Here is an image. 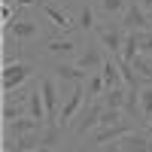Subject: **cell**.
Wrapping results in <instances>:
<instances>
[{"label":"cell","mask_w":152,"mask_h":152,"mask_svg":"<svg viewBox=\"0 0 152 152\" xmlns=\"http://www.w3.org/2000/svg\"><path fill=\"white\" fill-rule=\"evenodd\" d=\"M85 37H91V34H85ZM85 37H82V31L79 34L73 31V34H64V37H49L46 40V55L55 58V61H76V55L88 43Z\"/></svg>","instance_id":"1"},{"label":"cell","mask_w":152,"mask_h":152,"mask_svg":"<svg viewBox=\"0 0 152 152\" xmlns=\"http://www.w3.org/2000/svg\"><path fill=\"white\" fill-rule=\"evenodd\" d=\"M94 37L100 40V46L107 49V55H122L128 31H125L122 18H107V21H97V28H94Z\"/></svg>","instance_id":"2"},{"label":"cell","mask_w":152,"mask_h":152,"mask_svg":"<svg viewBox=\"0 0 152 152\" xmlns=\"http://www.w3.org/2000/svg\"><path fill=\"white\" fill-rule=\"evenodd\" d=\"M34 73H37V61H15V64H3V73H0V85H3V94L15 91V88L34 82Z\"/></svg>","instance_id":"3"},{"label":"cell","mask_w":152,"mask_h":152,"mask_svg":"<svg viewBox=\"0 0 152 152\" xmlns=\"http://www.w3.org/2000/svg\"><path fill=\"white\" fill-rule=\"evenodd\" d=\"M40 31H43V28H40V18H37L31 9H24V6H18V15L3 28L6 37H15V40H24V43L37 40V37H40Z\"/></svg>","instance_id":"4"},{"label":"cell","mask_w":152,"mask_h":152,"mask_svg":"<svg viewBox=\"0 0 152 152\" xmlns=\"http://www.w3.org/2000/svg\"><path fill=\"white\" fill-rule=\"evenodd\" d=\"M104 100L100 97H88L85 100V107L79 110V116H76V122H73V134L76 137H88L97 125H100V116H104Z\"/></svg>","instance_id":"5"},{"label":"cell","mask_w":152,"mask_h":152,"mask_svg":"<svg viewBox=\"0 0 152 152\" xmlns=\"http://www.w3.org/2000/svg\"><path fill=\"white\" fill-rule=\"evenodd\" d=\"M131 131H140V122L122 119V122H116V125H97V128L88 134V143H94V146H107V143L122 140V137L131 134Z\"/></svg>","instance_id":"6"},{"label":"cell","mask_w":152,"mask_h":152,"mask_svg":"<svg viewBox=\"0 0 152 152\" xmlns=\"http://www.w3.org/2000/svg\"><path fill=\"white\" fill-rule=\"evenodd\" d=\"M73 64H79V67L88 70V73H100V70H104V64H107V49L100 46V40H97L94 34H91V40L82 46V52L76 55Z\"/></svg>","instance_id":"7"},{"label":"cell","mask_w":152,"mask_h":152,"mask_svg":"<svg viewBox=\"0 0 152 152\" xmlns=\"http://www.w3.org/2000/svg\"><path fill=\"white\" fill-rule=\"evenodd\" d=\"M85 100H88V91H85V82H73V91L70 97L61 104V113H58V128H64L67 131V125L79 116V110L85 107Z\"/></svg>","instance_id":"8"},{"label":"cell","mask_w":152,"mask_h":152,"mask_svg":"<svg viewBox=\"0 0 152 152\" xmlns=\"http://www.w3.org/2000/svg\"><path fill=\"white\" fill-rule=\"evenodd\" d=\"M40 91L46 100V113H49V125H58V113H61V94H58V85H55V76H40Z\"/></svg>","instance_id":"9"},{"label":"cell","mask_w":152,"mask_h":152,"mask_svg":"<svg viewBox=\"0 0 152 152\" xmlns=\"http://www.w3.org/2000/svg\"><path fill=\"white\" fill-rule=\"evenodd\" d=\"M122 24H125V31H152L149 12L137 3V0L128 3V9H125V15H122Z\"/></svg>","instance_id":"10"},{"label":"cell","mask_w":152,"mask_h":152,"mask_svg":"<svg viewBox=\"0 0 152 152\" xmlns=\"http://www.w3.org/2000/svg\"><path fill=\"white\" fill-rule=\"evenodd\" d=\"M49 73H52L55 79H61V82H85L88 76H91L88 70H82L79 64H73V61H55Z\"/></svg>","instance_id":"11"},{"label":"cell","mask_w":152,"mask_h":152,"mask_svg":"<svg viewBox=\"0 0 152 152\" xmlns=\"http://www.w3.org/2000/svg\"><path fill=\"white\" fill-rule=\"evenodd\" d=\"M15 61H31V49L24 40L3 34V64H15Z\"/></svg>","instance_id":"12"},{"label":"cell","mask_w":152,"mask_h":152,"mask_svg":"<svg viewBox=\"0 0 152 152\" xmlns=\"http://www.w3.org/2000/svg\"><path fill=\"white\" fill-rule=\"evenodd\" d=\"M46 122H37L34 116H21L15 122H6L3 125V137H24V134H34V131H43Z\"/></svg>","instance_id":"13"},{"label":"cell","mask_w":152,"mask_h":152,"mask_svg":"<svg viewBox=\"0 0 152 152\" xmlns=\"http://www.w3.org/2000/svg\"><path fill=\"white\" fill-rule=\"evenodd\" d=\"M122 152H152V137L146 131H131L122 140H116Z\"/></svg>","instance_id":"14"},{"label":"cell","mask_w":152,"mask_h":152,"mask_svg":"<svg viewBox=\"0 0 152 152\" xmlns=\"http://www.w3.org/2000/svg\"><path fill=\"white\" fill-rule=\"evenodd\" d=\"M125 116H128L131 122H140V125H146L143 122V113H140V88L137 85H128V97H125Z\"/></svg>","instance_id":"15"},{"label":"cell","mask_w":152,"mask_h":152,"mask_svg":"<svg viewBox=\"0 0 152 152\" xmlns=\"http://www.w3.org/2000/svg\"><path fill=\"white\" fill-rule=\"evenodd\" d=\"M97 28V15H94V9L88 6V3H79V12H76V31H82V34H94Z\"/></svg>","instance_id":"16"},{"label":"cell","mask_w":152,"mask_h":152,"mask_svg":"<svg viewBox=\"0 0 152 152\" xmlns=\"http://www.w3.org/2000/svg\"><path fill=\"white\" fill-rule=\"evenodd\" d=\"M125 97H128V85H116V88H107L100 100H104L107 110H125Z\"/></svg>","instance_id":"17"},{"label":"cell","mask_w":152,"mask_h":152,"mask_svg":"<svg viewBox=\"0 0 152 152\" xmlns=\"http://www.w3.org/2000/svg\"><path fill=\"white\" fill-rule=\"evenodd\" d=\"M131 0H97V9L104 12L107 18H122L125 9H128Z\"/></svg>","instance_id":"18"},{"label":"cell","mask_w":152,"mask_h":152,"mask_svg":"<svg viewBox=\"0 0 152 152\" xmlns=\"http://www.w3.org/2000/svg\"><path fill=\"white\" fill-rule=\"evenodd\" d=\"M104 82H107V88H116V85H125V79H122V70H119V64L113 61V55H107V64H104Z\"/></svg>","instance_id":"19"},{"label":"cell","mask_w":152,"mask_h":152,"mask_svg":"<svg viewBox=\"0 0 152 152\" xmlns=\"http://www.w3.org/2000/svg\"><path fill=\"white\" fill-rule=\"evenodd\" d=\"M21 116H28V104H21V100H3V113H0V119L6 122H15Z\"/></svg>","instance_id":"20"},{"label":"cell","mask_w":152,"mask_h":152,"mask_svg":"<svg viewBox=\"0 0 152 152\" xmlns=\"http://www.w3.org/2000/svg\"><path fill=\"white\" fill-rule=\"evenodd\" d=\"M140 113H143V122L152 119V82L140 85ZM143 128H146V125H143Z\"/></svg>","instance_id":"21"},{"label":"cell","mask_w":152,"mask_h":152,"mask_svg":"<svg viewBox=\"0 0 152 152\" xmlns=\"http://www.w3.org/2000/svg\"><path fill=\"white\" fill-rule=\"evenodd\" d=\"M85 91H88V97H100L107 91V82H104V73H91L85 79Z\"/></svg>","instance_id":"22"},{"label":"cell","mask_w":152,"mask_h":152,"mask_svg":"<svg viewBox=\"0 0 152 152\" xmlns=\"http://www.w3.org/2000/svg\"><path fill=\"white\" fill-rule=\"evenodd\" d=\"M137 55H140V46H137V34L128 31V37H125V49H122V58L125 61H134Z\"/></svg>","instance_id":"23"},{"label":"cell","mask_w":152,"mask_h":152,"mask_svg":"<svg viewBox=\"0 0 152 152\" xmlns=\"http://www.w3.org/2000/svg\"><path fill=\"white\" fill-rule=\"evenodd\" d=\"M137 34V46H140V55H152V31H134Z\"/></svg>","instance_id":"24"},{"label":"cell","mask_w":152,"mask_h":152,"mask_svg":"<svg viewBox=\"0 0 152 152\" xmlns=\"http://www.w3.org/2000/svg\"><path fill=\"white\" fill-rule=\"evenodd\" d=\"M3 3H12V6H24V9H34V6H40V0H3Z\"/></svg>","instance_id":"25"},{"label":"cell","mask_w":152,"mask_h":152,"mask_svg":"<svg viewBox=\"0 0 152 152\" xmlns=\"http://www.w3.org/2000/svg\"><path fill=\"white\" fill-rule=\"evenodd\" d=\"M76 152H104V146H94V143H82V146H76Z\"/></svg>","instance_id":"26"},{"label":"cell","mask_w":152,"mask_h":152,"mask_svg":"<svg viewBox=\"0 0 152 152\" xmlns=\"http://www.w3.org/2000/svg\"><path fill=\"white\" fill-rule=\"evenodd\" d=\"M52 3H58V6H64V9H73V3H76V0H52Z\"/></svg>","instance_id":"27"},{"label":"cell","mask_w":152,"mask_h":152,"mask_svg":"<svg viewBox=\"0 0 152 152\" xmlns=\"http://www.w3.org/2000/svg\"><path fill=\"white\" fill-rule=\"evenodd\" d=\"M104 152H122V149H119V143H107V146H104Z\"/></svg>","instance_id":"28"},{"label":"cell","mask_w":152,"mask_h":152,"mask_svg":"<svg viewBox=\"0 0 152 152\" xmlns=\"http://www.w3.org/2000/svg\"><path fill=\"white\" fill-rule=\"evenodd\" d=\"M137 3H140V6L146 9V12H152V0H137Z\"/></svg>","instance_id":"29"},{"label":"cell","mask_w":152,"mask_h":152,"mask_svg":"<svg viewBox=\"0 0 152 152\" xmlns=\"http://www.w3.org/2000/svg\"><path fill=\"white\" fill-rule=\"evenodd\" d=\"M143 131H146V134H149V137H152V119H149V122H146V128H143Z\"/></svg>","instance_id":"30"},{"label":"cell","mask_w":152,"mask_h":152,"mask_svg":"<svg viewBox=\"0 0 152 152\" xmlns=\"http://www.w3.org/2000/svg\"><path fill=\"white\" fill-rule=\"evenodd\" d=\"M58 152H76V146H61Z\"/></svg>","instance_id":"31"},{"label":"cell","mask_w":152,"mask_h":152,"mask_svg":"<svg viewBox=\"0 0 152 152\" xmlns=\"http://www.w3.org/2000/svg\"><path fill=\"white\" fill-rule=\"evenodd\" d=\"M149 21H152V12H149Z\"/></svg>","instance_id":"32"},{"label":"cell","mask_w":152,"mask_h":152,"mask_svg":"<svg viewBox=\"0 0 152 152\" xmlns=\"http://www.w3.org/2000/svg\"><path fill=\"white\" fill-rule=\"evenodd\" d=\"M49 152H58V149H49Z\"/></svg>","instance_id":"33"}]
</instances>
